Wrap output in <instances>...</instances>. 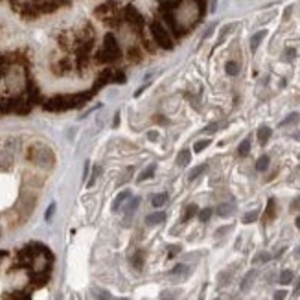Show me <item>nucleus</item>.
Segmentation results:
<instances>
[{"label": "nucleus", "mask_w": 300, "mask_h": 300, "mask_svg": "<svg viewBox=\"0 0 300 300\" xmlns=\"http://www.w3.org/2000/svg\"><path fill=\"white\" fill-rule=\"evenodd\" d=\"M153 206L155 208H160V206H164L166 202H168V194H157V196H153Z\"/></svg>", "instance_id": "28"}, {"label": "nucleus", "mask_w": 300, "mask_h": 300, "mask_svg": "<svg viewBox=\"0 0 300 300\" xmlns=\"http://www.w3.org/2000/svg\"><path fill=\"white\" fill-rule=\"evenodd\" d=\"M234 210H236V206L232 202H223V204H219V206L215 208V212H217L219 217H230V215L234 214Z\"/></svg>", "instance_id": "14"}, {"label": "nucleus", "mask_w": 300, "mask_h": 300, "mask_svg": "<svg viewBox=\"0 0 300 300\" xmlns=\"http://www.w3.org/2000/svg\"><path fill=\"white\" fill-rule=\"evenodd\" d=\"M181 252V245H173V247H170V252H168V256L170 258H173V256H177Z\"/></svg>", "instance_id": "44"}, {"label": "nucleus", "mask_w": 300, "mask_h": 300, "mask_svg": "<svg viewBox=\"0 0 300 300\" xmlns=\"http://www.w3.org/2000/svg\"><path fill=\"white\" fill-rule=\"evenodd\" d=\"M155 170H157V164H150V166H148V168H146V170L138 175L137 181H138V183H142V181H148V179H151V177L155 175Z\"/></svg>", "instance_id": "22"}, {"label": "nucleus", "mask_w": 300, "mask_h": 300, "mask_svg": "<svg viewBox=\"0 0 300 300\" xmlns=\"http://www.w3.org/2000/svg\"><path fill=\"white\" fill-rule=\"evenodd\" d=\"M297 227H299V229H300V215H299V217H297Z\"/></svg>", "instance_id": "52"}, {"label": "nucleus", "mask_w": 300, "mask_h": 300, "mask_svg": "<svg viewBox=\"0 0 300 300\" xmlns=\"http://www.w3.org/2000/svg\"><path fill=\"white\" fill-rule=\"evenodd\" d=\"M158 13L168 24L173 37H183L196 26L204 15L202 0H160Z\"/></svg>", "instance_id": "1"}, {"label": "nucleus", "mask_w": 300, "mask_h": 300, "mask_svg": "<svg viewBox=\"0 0 300 300\" xmlns=\"http://www.w3.org/2000/svg\"><path fill=\"white\" fill-rule=\"evenodd\" d=\"M7 256V250H0V260H2V258H6Z\"/></svg>", "instance_id": "51"}, {"label": "nucleus", "mask_w": 300, "mask_h": 300, "mask_svg": "<svg viewBox=\"0 0 300 300\" xmlns=\"http://www.w3.org/2000/svg\"><path fill=\"white\" fill-rule=\"evenodd\" d=\"M94 17L101 20L105 26L114 28V30L124 24V15H122V9L118 7L116 0H105L103 4H100L94 9Z\"/></svg>", "instance_id": "4"}, {"label": "nucleus", "mask_w": 300, "mask_h": 300, "mask_svg": "<svg viewBox=\"0 0 300 300\" xmlns=\"http://www.w3.org/2000/svg\"><path fill=\"white\" fill-rule=\"evenodd\" d=\"M125 55H127V61H129L131 65H138V63H142L144 59V50L140 46H129Z\"/></svg>", "instance_id": "12"}, {"label": "nucleus", "mask_w": 300, "mask_h": 300, "mask_svg": "<svg viewBox=\"0 0 300 300\" xmlns=\"http://www.w3.org/2000/svg\"><path fill=\"white\" fill-rule=\"evenodd\" d=\"M131 263H133V267L137 269V271H140V269L144 267V252H142V250H137V252L133 254V258H131Z\"/></svg>", "instance_id": "23"}, {"label": "nucleus", "mask_w": 300, "mask_h": 300, "mask_svg": "<svg viewBox=\"0 0 300 300\" xmlns=\"http://www.w3.org/2000/svg\"><path fill=\"white\" fill-rule=\"evenodd\" d=\"M112 81H114V68H103V70L100 72V76L98 79H96L94 87H92V91L94 92L100 91V89H103L105 85H109Z\"/></svg>", "instance_id": "9"}, {"label": "nucleus", "mask_w": 300, "mask_h": 300, "mask_svg": "<svg viewBox=\"0 0 300 300\" xmlns=\"http://www.w3.org/2000/svg\"><path fill=\"white\" fill-rule=\"evenodd\" d=\"M164 219H166V214H164V212H155V214H150L148 217H146V225L155 227V225L164 223Z\"/></svg>", "instance_id": "15"}, {"label": "nucleus", "mask_w": 300, "mask_h": 300, "mask_svg": "<svg viewBox=\"0 0 300 300\" xmlns=\"http://www.w3.org/2000/svg\"><path fill=\"white\" fill-rule=\"evenodd\" d=\"M190 160H192V153H190V150L179 151V155H177V164H179L181 168H184V166H188Z\"/></svg>", "instance_id": "21"}, {"label": "nucleus", "mask_w": 300, "mask_h": 300, "mask_svg": "<svg viewBox=\"0 0 300 300\" xmlns=\"http://www.w3.org/2000/svg\"><path fill=\"white\" fill-rule=\"evenodd\" d=\"M133 171H135V168H127V170H125V173L122 175V179H120V184H124L125 181H129L131 175H133Z\"/></svg>", "instance_id": "42"}, {"label": "nucleus", "mask_w": 300, "mask_h": 300, "mask_svg": "<svg viewBox=\"0 0 300 300\" xmlns=\"http://www.w3.org/2000/svg\"><path fill=\"white\" fill-rule=\"evenodd\" d=\"M13 153L9 150H0V171H9L13 168Z\"/></svg>", "instance_id": "11"}, {"label": "nucleus", "mask_w": 300, "mask_h": 300, "mask_svg": "<svg viewBox=\"0 0 300 300\" xmlns=\"http://www.w3.org/2000/svg\"><path fill=\"white\" fill-rule=\"evenodd\" d=\"M177 299V291H164L160 295V300H175Z\"/></svg>", "instance_id": "39"}, {"label": "nucleus", "mask_w": 300, "mask_h": 300, "mask_svg": "<svg viewBox=\"0 0 300 300\" xmlns=\"http://www.w3.org/2000/svg\"><path fill=\"white\" fill-rule=\"evenodd\" d=\"M120 300H125V299H120Z\"/></svg>", "instance_id": "54"}, {"label": "nucleus", "mask_w": 300, "mask_h": 300, "mask_svg": "<svg viewBox=\"0 0 300 300\" xmlns=\"http://www.w3.org/2000/svg\"><path fill=\"white\" fill-rule=\"evenodd\" d=\"M271 135H273V129L267 127V125H261L260 129H258V142H260L261 146H265V144L269 142Z\"/></svg>", "instance_id": "16"}, {"label": "nucleus", "mask_w": 300, "mask_h": 300, "mask_svg": "<svg viewBox=\"0 0 300 300\" xmlns=\"http://www.w3.org/2000/svg\"><path fill=\"white\" fill-rule=\"evenodd\" d=\"M197 215H199V219H201L202 223H206L212 217V208H204L201 210V212H197Z\"/></svg>", "instance_id": "38"}, {"label": "nucleus", "mask_w": 300, "mask_h": 300, "mask_svg": "<svg viewBox=\"0 0 300 300\" xmlns=\"http://www.w3.org/2000/svg\"><path fill=\"white\" fill-rule=\"evenodd\" d=\"M269 260H271V254H269V252H258L252 261H254V263H265V261Z\"/></svg>", "instance_id": "37"}, {"label": "nucleus", "mask_w": 300, "mask_h": 300, "mask_svg": "<svg viewBox=\"0 0 300 300\" xmlns=\"http://www.w3.org/2000/svg\"><path fill=\"white\" fill-rule=\"evenodd\" d=\"M35 202H37V196L30 192L28 188H24L20 192V197H19V202H17V210H19V214L26 219L28 215L32 214L33 208H35Z\"/></svg>", "instance_id": "8"}, {"label": "nucleus", "mask_w": 300, "mask_h": 300, "mask_svg": "<svg viewBox=\"0 0 300 300\" xmlns=\"http://www.w3.org/2000/svg\"><path fill=\"white\" fill-rule=\"evenodd\" d=\"M204 171H206V164H201V166H197V168H194V170L190 171L188 179H190V181H194V179H197L199 175H202Z\"/></svg>", "instance_id": "32"}, {"label": "nucleus", "mask_w": 300, "mask_h": 300, "mask_svg": "<svg viewBox=\"0 0 300 300\" xmlns=\"http://www.w3.org/2000/svg\"><path fill=\"white\" fill-rule=\"evenodd\" d=\"M249 151H250V138H245V140L240 144V148H238V155H240V157H245V155H249Z\"/></svg>", "instance_id": "31"}, {"label": "nucleus", "mask_w": 300, "mask_h": 300, "mask_svg": "<svg viewBox=\"0 0 300 300\" xmlns=\"http://www.w3.org/2000/svg\"><path fill=\"white\" fill-rule=\"evenodd\" d=\"M26 158L32 164H35L37 168H43V170H52L53 164H55V155H53V151L43 142L30 144L26 150Z\"/></svg>", "instance_id": "3"}, {"label": "nucleus", "mask_w": 300, "mask_h": 300, "mask_svg": "<svg viewBox=\"0 0 300 300\" xmlns=\"http://www.w3.org/2000/svg\"><path fill=\"white\" fill-rule=\"evenodd\" d=\"M265 35H267V32H265V30H261V32L254 33V35L250 37V52H256V50H258V46H260V43L263 41Z\"/></svg>", "instance_id": "19"}, {"label": "nucleus", "mask_w": 300, "mask_h": 300, "mask_svg": "<svg viewBox=\"0 0 300 300\" xmlns=\"http://www.w3.org/2000/svg\"><path fill=\"white\" fill-rule=\"evenodd\" d=\"M112 83H118V85L125 83V72L120 70V68H114V81Z\"/></svg>", "instance_id": "35"}, {"label": "nucleus", "mask_w": 300, "mask_h": 300, "mask_svg": "<svg viewBox=\"0 0 300 300\" xmlns=\"http://www.w3.org/2000/svg\"><path fill=\"white\" fill-rule=\"evenodd\" d=\"M267 168H269V157H267V155H261V157L258 158V162H256V170L265 171Z\"/></svg>", "instance_id": "33"}, {"label": "nucleus", "mask_w": 300, "mask_h": 300, "mask_svg": "<svg viewBox=\"0 0 300 300\" xmlns=\"http://www.w3.org/2000/svg\"><path fill=\"white\" fill-rule=\"evenodd\" d=\"M150 32H151V39L153 43L162 48V50H173L175 46V41H173V35L168 28L164 26V22L160 19H153L150 22Z\"/></svg>", "instance_id": "6"}, {"label": "nucleus", "mask_w": 300, "mask_h": 300, "mask_svg": "<svg viewBox=\"0 0 300 300\" xmlns=\"http://www.w3.org/2000/svg\"><path fill=\"white\" fill-rule=\"evenodd\" d=\"M131 197V192L129 190H124V192H120L116 197H114V201H112V212H118L120 210V206L124 204L127 199Z\"/></svg>", "instance_id": "13"}, {"label": "nucleus", "mask_w": 300, "mask_h": 300, "mask_svg": "<svg viewBox=\"0 0 300 300\" xmlns=\"http://www.w3.org/2000/svg\"><path fill=\"white\" fill-rule=\"evenodd\" d=\"M96 300H111V295L107 293V291L98 289V291H96Z\"/></svg>", "instance_id": "40"}, {"label": "nucleus", "mask_w": 300, "mask_h": 300, "mask_svg": "<svg viewBox=\"0 0 300 300\" xmlns=\"http://www.w3.org/2000/svg\"><path fill=\"white\" fill-rule=\"evenodd\" d=\"M238 72H240V65H238L236 61H229V63H227V74H229V76H236Z\"/></svg>", "instance_id": "36"}, {"label": "nucleus", "mask_w": 300, "mask_h": 300, "mask_svg": "<svg viewBox=\"0 0 300 300\" xmlns=\"http://www.w3.org/2000/svg\"><path fill=\"white\" fill-rule=\"evenodd\" d=\"M4 300H32V295L26 291H13L4 295Z\"/></svg>", "instance_id": "20"}, {"label": "nucleus", "mask_w": 300, "mask_h": 300, "mask_svg": "<svg viewBox=\"0 0 300 300\" xmlns=\"http://www.w3.org/2000/svg\"><path fill=\"white\" fill-rule=\"evenodd\" d=\"M300 295V280L297 282V286H295V297H299Z\"/></svg>", "instance_id": "49"}, {"label": "nucleus", "mask_w": 300, "mask_h": 300, "mask_svg": "<svg viewBox=\"0 0 300 300\" xmlns=\"http://www.w3.org/2000/svg\"><path fill=\"white\" fill-rule=\"evenodd\" d=\"M258 215H260V212L258 210H252V212H247V214L243 215L242 221L245 223V225H249V223H254L256 219H258Z\"/></svg>", "instance_id": "34"}, {"label": "nucleus", "mask_w": 300, "mask_h": 300, "mask_svg": "<svg viewBox=\"0 0 300 300\" xmlns=\"http://www.w3.org/2000/svg\"><path fill=\"white\" fill-rule=\"evenodd\" d=\"M138 204H140V197H133V199H131V202L127 204V210H125V219H127V217H131V215L137 212Z\"/></svg>", "instance_id": "26"}, {"label": "nucleus", "mask_w": 300, "mask_h": 300, "mask_svg": "<svg viewBox=\"0 0 300 300\" xmlns=\"http://www.w3.org/2000/svg\"><path fill=\"white\" fill-rule=\"evenodd\" d=\"M100 173H101V168H100V166H96V168H94V171H92V179L89 181V186H92V184H94V181H96V177H98Z\"/></svg>", "instance_id": "43"}, {"label": "nucleus", "mask_w": 300, "mask_h": 300, "mask_svg": "<svg viewBox=\"0 0 300 300\" xmlns=\"http://www.w3.org/2000/svg\"><path fill=\"white\" fill-rule=\"evenodd\" d=\"M0 238H2V227H0Z\"/></svg>", "instance_id": "53"}, {"label": "nucleus", "mask_w": 300, "mask_h": 300, "mask_svg": "<svg viewBox=\"0 0 300 300\" xmlns=\"http://www.w3.org/2000/svg\"><path fill=\"white\" fill-rule=\"evenodd\" d=\"M190 274V267L188 265H184V263H179L175 267L171 269V276L173 278H186Z\"/></svg>", "instance_id": "17"}, {"label": "nucleus", "mask_w": 300, "mask_h": 300, "mask_svg": "<svg viewBox=\"0 0 300 300\" xmlns=\"http://www.w3.org/2000/svg\"><path fill=\"white\" fill-rule=\"evenodd\" d=\"M299 120H300V114L299 112H291L287 118H284L280 122V127H287V125H297L299 124Z\"/></svg>", "instance_id": "24"}, {"label": "nucleus", "mask_w": 300, "mask_h": 300, "mask_svg": "<svg viewBox=\"0 0 300 300\" xmlns=\"http://www.w3.org/2000/svg\"><path fill=\"white\" fill-rule=\"evenodd\" d=\"M208 133H214V131H217V124H212V125H208Z\"/></svg>", "instance_id": "50"}, {"label": "nucleus", "mask_w": 300, "mask_h": 300, "mask_svg": "<svg viewBox=\"0 0 300 300\" xmlns=\"http://www.w3.org/2000/svg\"><path fill=\"white\" fill-rule=\"evenodd\" d=\"M287 297V291H284V289H280V291H276L273 297V300H284Z\"/></svg>", "instance_id": "45"}, {"label": "nucleus", "mask_w": 300, "mask_h": 300, "mask_svg": "<svg viewBox=\"0 0 300 300\" xmlns=\"http://www.w3.org/2000/svg\"><path fill=\"white\" fill-rule=\"evenodd\" d=\"M274 214H276V201H274V199H269L267 210H265V215H263V219H265V221H271V219L274 217Z\"/></svg>", "instance_id": "25"}, {"label": "nucleus", "mask_w": 300, "mask_h": 300, "mask_svg": "<svg viewBox=\"0 0 300 300\" xmlns=\"http://www.w3.org/2000/svg\"><path fill=\"white\" fill-rule=\"evenodd\" d=\"M53 212H55V202H52V204L48 206V210H46V214H45V219H46V221H50V219H52Z\"/></svg>", "instance_id": "41"}, {"label": "nucleus", "mask_w": 300, "mask_h": 300, "mask_svg": "<svg viewBox=\"0 0 300 300\" xmlns=\"http://www.w3.org/2000/svg\"><path fill=\"white\" fill-rule=\"evenodd\" d=\"M94 91H85V92H74V94H57L52 96L46 101H43V109L46 112H63L68 109H78L83 103H87Z\"/></svg>", "instance_id": "2"}, {"label": "nucleus", "mask_w": 300, "mask_h": 300, "mask_svg": "<svg viewBox=\"0 0 300 300\" xmlns=\"http://www.w3.org/2000/svg\"><path fill=\"white\" fill-rule=\"evenodd\" d=\"M293 278H295L293 271L286 269V271H282V274H280V278H278V282H280V284H284V286H287V284H291V282H293Z\"/></svg>", "instance_id": "29"}, {"label": "nucleus", "mask_w": 300, "mask_h": 300, "mask_svg": "<svg viewBox=\"0 0 300 300\" xmlns=\"http://www.w3.org/2000/svg\"><path fill=\"white\" fill-rule=\"evenodd\" d=\"M72 61L68 57H63L61 61H57V63H53L52 65V72L55 74V76H65V74H68V72L72 70Z\"/></svg>", "instance_id": "10"}, {"label": "nucleus", "mask_w": 300, "mask_h": 300, "mask_svg": "<svg viewBox=\"0 0 300 300\" xmlns=\"http://www.w3.org/2000/svg\"><path fill=\"white\" fill-rule=\"evenodd\" d=\"M122 48H120V43L118 39L112 35V33H107L103 37V43H101V48L94 53V61L98 65H109V63H116L122 59Z\"/></svg>", "instance_id": "5"}, {"label": "nucleus", "mask_w": 300, "mask_h": 300, "mask_svg": "<svg viewBox=\"0 0 300 300\" xmlns=\"http://www.w3.org/2000/svg\"><path fill=\"white\" fill-rule=\"evenodd\" d=\"M112 125H114V127H118V125H120V111L114 114V124H112Z\"/></svg>", "instance_id": "47"}, {"label": "nucleus", "mask_w": 300, "mask_h": 300, "mask_svg": "<svg viewBox=\"0 0 300 300\" xmlns=\"http://www.w3.org/2000/svg\"><path fill=\"white\" fill-rule=\"evenodd\" d=\"M210 144H212V140H210V138H202V140H197V142L194 144V151H196V153H201V151H204L206 148H208Z\"/></svg>", "instance_id": "30"}, {"label": "nucleus", "mask_w": 300, "mask_h": 300, "mask_svg": "<svg viewBox=\"0 0 300 300\" xmlns=\"http://www.w3.org/2000/svg\"><path fill=\"white\" fill-rule=\"evenodd\" d=\"M199 208H197V204H188L186 208H184V214H183V221H190L194 215H197Z\"/></svg>", "instance_id": "27"}, {"label": "nucleus", "mask_w": 300, "mask_h": 300, "mask_svg": "<svg viewBox=\"0 0 300 300\" xmlns=\"http://www.w3.org/2000/svg\"><path fill=\"white\" fill-rule=\"evenodd\" d=\"M122 15H124V22H127V26H131L135 32L140 35V33H144V26H146V20H144L142 13L138 11L135 6H125L124 9H122Z\"/></svg>", "instance_id": "7"}, {"label": "nucleus", "mask_w": 300, "mask_h": 300, "mask_svg": "<svg viewBox=\"0 0 300 300\" xmlns=\"http://www.w3.org/2000/svg\"><path fill=\"white\" fill-rule=\"evenodd\" d=\"M256 276H258V273H256L254 269H252V271H249V273L245 274V278H243V282H242V291H249V289L252 287Z\"/></svg>", "instance_id": "18"}, {"label": "nucleus", "mask_w": 300, "mask_h": 300, "mask_svg": "<svg viewBox=\"0 0 300 300\" xmlns=\"http://www.w3.org/2000/svg\"><path fill=\"white\" fill-rule=\"evenodd\" d=\"M148 138H150L151 142H157V140H158V133H157V131H150V133H148Z\"/></svg>", "instance_id": "46"}, {"label": "nucleus", "mask_w": 300, "mask_h": 300, "mask_svg": "<svg viewBox=\"0 0 300 300\" xmlns=\"http://www.w3.org/2000/svg\"><path fill=\"white\" fill-rule=\"evenodd\" d=\"M300 208V199H295V202L291 204V210H297Z\"/></svg>", "instance_id": "48"}]
</instances>
